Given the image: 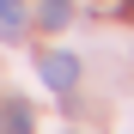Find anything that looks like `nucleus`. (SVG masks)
Wrapping results in <instances>:
<instances>
[{
	"label": "nucleus",
	"instance_id": "nucleus-1",
	"mask_svg": "<svg viewBox=\"0 0 134 134\" xmlns=\"http://www.w3.org/2000/svg\"><path fill=\"white\" fill-rule=\"evenodd\" d=\"M37 79L67 98V92L79 85V55H73V49H43V55H37Z\"/></svg>",
	"mask_w": 134,
	"mask_h": 134
},
{
	"label": "nucleus",
	"instance_id": "nucleus-2",
	"mask_svg": "<svg viewBox=\"0 0 134 134\" xmlns=\"http://www.w3.org/2000/svg\"><path fill=\"white\" fill-rule=\"evenodd\" d=\"M0 134H31V104L25 98H6L0 104Z\"/></svg>",
	"mask_w": 134,
	"mask_h": 134
},
{
	"label": "nucleus",
	"instance_id": "nucleus-3",
	"mask_svg": "<svg viewBox=\"0 0 134 134\" xmlns=\"http://www.w3.org/2000/svg\"><path fill=\"white\" fill-rule=\"evenodd\" d=\"M37 18H43V31H61L73 18V0H37Z\"/></svg>",
	"mask_w": 134,
	"mask_h": 134
},
{
	"label": "nucleus",
	"instance_id": "nucleus-4",
	"mask_svg": "<svg viewBox=\"0 0 134 134\" xmlns=\"http://www.w3.org/2000/svg\"><path fill=\"white\" fill-rule=\"evenodd\" d=\"M25 31V0H0V37H18Z\"/></svg>",
	"mask_w": 134,
	"mask_h": 134
}]
</instances>
